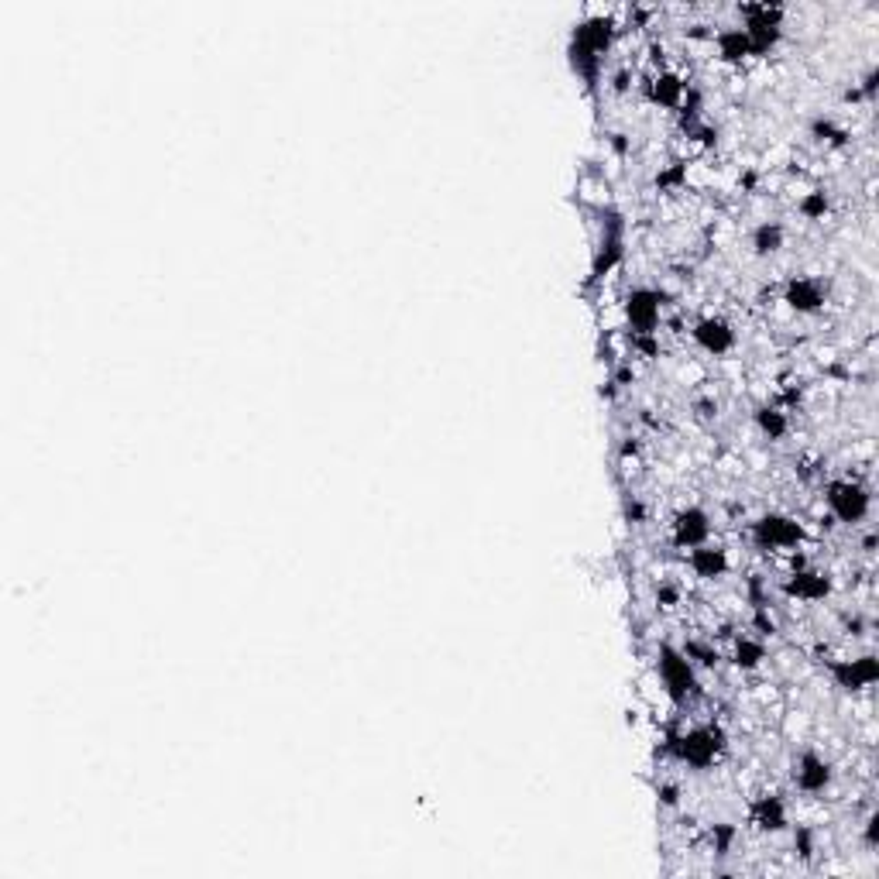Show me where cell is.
I'll use <instances>...</instances> for the list:
<instances>
[{"instance_id":"1","label":"cell","mask_w":879,"mask_h":879,"mask_svg":"<svg viewBox=\"0 0 879 879\" xmlns=\"http://www.w3.org/2000/svg\"><path fill=\"white\" fill-rule=\"evenodd\" d=\"M825 502H828L831 516H835L838 522H845V526H855V522H862V519L869 516L873 495H869V488L862 485V481H855V478H835V481H828V488H825Z\"/></svg>"},{"instance_id":"2","label":"cell","mask_w":879,"mask_h":879,"mask_svg":"<svg viewBox=\"0 0 879 879\" xmlns=\"http://www.w3.org/2000/svg\"><path fill=\"white\" fill-rule=\"evenodd\" d=\"M752 543L759 550H797L804 540V526L794 516H783V512H766L752 522Z\"/></svg>"},{"instance_id":"3","label":"cell","mask_w":879,"mask_h":879,"mask_svg":"<svg viewBox=\"0 0 879 879\" xmlns=\"http://www.w3.org/2000/svg\"><path fill=\"white\" fill-rule=\"evenodd\" d=\"M742 14H746V28L742 31L749 35L752 55H766L783 35V28H780L783 11L776 4H746L742 7Z\"/></svg>"},{"instance_id":"4","label":"cell","mask_w":879,"mask_h":879,"mask_svg":"<svg viewBox=\"0 0 879 879\" xmlns=\"http://www.w3.org/2000/svg\"><path fill=\"white\" fill-rule=\"evenodd\" d=\"M722 746H725V735L718 732V728H691V732H684L680 739H673L677 759H684L694 770H704V766L715 763Z\"/></svg>"},{"instance_id":"5","label":"cell","mask_w":879,"mask_h":879,"mask_svg":"<svg viewBox=\"0 0 879 879\" xmlns=\"http://www.w3.org/2000/svg\"><path fill=\"white\" fill-rule=\"evenodd\" d=\"M660 680L663 687H667V694L673 701H687L694 694V687H698V680H694V663L684 656V649H673V646H663L660 649Z\"/></svg>"},{"instance_id":"6","label":"cell","mask_w":879,"mask_h":879,"mask_svg":"<svg viewBox=\"0 0 879 879\" xmlns=\"http://www.w3.org/2000/svg\"><path fill=\"white\" fill-rule=\"evenodd\" d=\"M828 673L842 691H866L879 680V660L873 653L855 656V660H831Z\"/></svg>"},{"instance_id":"7","label":"cell","mask_w":879,"mask_h":879,"mask_svg":"<svg viewBox=\"0 0 879 879\" xmlns=\"http://www.w3.org/2000/svg\"><path fill=\"white\" fill-rule=\"evenodd\" d=\"M691 334H694V344H698L701 351L715 354V358H722V354H728L735 347V330L725 316H701Z\"/></svg>"},{"instance_id":"8","label":"cell","mask_w":879,"mask_h":879,"mask_svg":"<svg viewBox=\"0 0 879 879\" xmlns=\"http://www.w3.org/2000/svg\"><path fill=\"white\" fill-rule=\"evenodd\" d=\"M708 536H711L708 512L698 509V505H687V509L677 512V519H673V543H677L680 550H694V546L708 543Z\"/></svg>"},{"instance_id":"9","label":"cell","mask_w":879,"mask_h":879,"mask_svg":"<svg viewBox=\"0 0 879 879\" xmlns=\"http://www.w3.org/2000/svg\"><path fill=\"white\" fill-rule=\"evenodd\" d=\"M794 780L804 794H825L831 787V763L825 756H818L814 749H807L801 752V759H797L794 766Z\"/></svg>"},{"instance_id":"10","label":"cell","mask_w":879,"mask_h":879,"mask_svg":"<svg viewBox=\"0 0 879 879\" xmlns=\"http://www.w3.org/2000/svg\"><path fill=\"white\" fill-rule=\"evenodd\" d=\"M660 292L653 289H632L629 303H625V313H629V323L639 330V334H653L656 323H660Z\"/></svg>"},{"instance_id":"11","label":"cell","mask_w":879,"mask_h":879,"mask_svg":"<svg viewBox=\"0 0 879 879\" xmlns=\"http://www.w3.org/2000/svg\"><path fill=\"white\" fill-rule=\"evenodd\" d=\"M783 303L797 313H814L825 306V285L811 279V275H794L787 282V292H783Z\"/></svg>"},{"instance_id":"12","label":"cell","mask_w":879,"mask_h":879,"mask_svg":"<svg viewBox=\"0 0 879 879\" xmlns=\"http://www.w3.org/2000/svg\"><path fill=\"white\" fill-rule=\"evenodd\" d=\"M749 825L759 831H783L787 828V804L776 794H763L749 804Z\"/></svg>"},{"instance_id":"13","label":"cell","mask_w":879,"mask_h":879,"mask_svg":"<svg viewBox=\"0 0 879 879\" xmlns=\"http://www.w3.org/2000/svg\"><path fill=\"white\" fill-rule=\"evenodd\" d=\"M783 591H787L790 598H801V601H821L831 595V581H828V574H821V570H794L790 581L783 584Z\"/></svg>"},{"instance_id":"14","label":"cell","mask_w":879,"mask_h":879,"mask_svg":"<svg viewBox=\"0 0 879 879\" xmlns=\"http://www.w3.org/2000/svg\"><path fill=\"white\" fill-rule=\"evenodd\" d=\"M687 564H691L694 577H701V581H715V577H725L728 570V553L722 550V546H694L691 557H687Z\"/></svg>"},{"instance_id":"15","label":"cell","mask_w":879,"mask_h":879,"mask_svg":"<svg viewBox=\"0 0 879 879\" xmlns=\"http://www.w3.org/2000/svg\"><path fill=\"white\" fill-rule=\"evenodd\" d=\"M715 49H718V55H722L725 62H742L746 55H752L749 35L742 28H722V31H718Z\"/></svg>"},{"instance_id":"16","label":"cell","mask_w":879,"mask_h":879,"mask_svg":"<svg viewBox=\"0 0 879 879\" xmlns=\"http://www.w3.org/2000/svg\"><path fill=\"white\" fill-rule=\"evenodd\" d=\"M680 97H684V83H680L677 73H660L649 83V100L660 107H677Z\"/></svg>"},{"instance_id":"17","label":"cell","mask_w":879,"mask_h":879,"mask_svg":"<svg viewBox=\"0 0 879 879\" xmlns=\"http://www.w3.org/2000/svg\"><path fill=\"white\" fill-rule=\"evenodd\" d=\"M783 227L776 224V220H766V224H759L756 231H752V251H756L759 258L766 255H776V251L783 248Z\"/></svg>"},{"instance_id":"18","label":"cell","mask_w":879,"mask_h":879,"mask_svg":"<svg viewBox=\"0 0 879 879\" xmlns=\"http://www.w3.org/2000/svg\"><path fill=\"white\" fill-rule=\"evenodd\" d=\"M735 667L739 670H756L759 663L766 660V646L759 643V639H752V636H739L735 639Z\"/></svg>"},{"instance_id":"19","label":"cell","mask_w":879,"mask_h":879,"mask_svg":"<svg viewBox=\"0 0 879 879\" xmlns=\"http://www.w3.org/2000/svg\"><path fill=\"white\" fill-rule=\"evenodd\" d=\"M756 426L763 430V437L780 440L783 433L790 430V419H787V413H780V409L763 406V409H756Z\"/></svg>"},{"instance_id":"20","label":"cell","mask_w":879,"mask_h":879,"mask_svg":"<svg viewBox=\"0 0 879 879\" xmlns=\"http://www.w3.org/2000/svg\"><path fill=\"white\" fill-rule=\"evenodd\" d=\"M797 210H801L804 220H825L828 213V196L821 193V189H814V193H807L801 203H797Z\"/></svg>"}]
</instances>
